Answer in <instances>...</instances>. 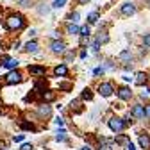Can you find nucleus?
Here are the masks:
<instances>
[{
	"label": "nucleus",
	"mask_w": 150,
	"mask_h": 150,
	"mask_svg": "<svg viewBox=\"0 0 150 150\" xmlns=\"http://www.w3.org/2000/svg\"><path fill=\"white\" fill-rule=\"evenodd\" d=\"M116 95H118V98H122V100H129L130 97H132V91L123 86V88H120V89L116 91Z\"/></svg>",
	"instance_id": "nucleus-7"
},
{
	"label": "nucleus",
	"mask_w": 150,
	"mask_h": 150,
	"mask_svg": "<svg viewBox=\"0 0 150 150\" xmlns=\"http://www.w3.org/2000/svg\"><path fill=\"white\" fill-rule=\"evenodd\" d=\"M77 2H79V4H88L89 0H77Z\"/></svg>",
	"instance_id": "nucleus-39"
},
{
	"label": "nucleus",
	"mask_w": 150,
	"mask_h": 150,
	"mask_svg": "<svg viewBox=\"0 0 150 150\" xmlns=\"http://www.w3.org/2000/svg\"><path fill=\"white\" fill-rule=\"evenodd\" d=\"M139 145L143 148H150V138H148V134H139Z\"/></svg>",
	"instance_id": "nucleus-13"
},
{
	"label": "nucleus",
	"mask_w": 150,
	"mask_h": 150,
	"mask_svg": "<svg viewBox=\"0 0 150 150\" xmlns=\"http://www.w3.org/2000/svg\"><path fill=\"white\" fill-rule=\"evenodd\" d=\"M112 143H115L112 139H109V138H102V139H100V150H107Z\"/></svg>",
	"instance_id": "nucleus-15"
},
{
	"label": "nucleus",
	"mask_w": 150,
	"mask_h": 150,
	"mask_svg": "<svg viewBox=\"0 0 150 150\" xmlns=\"http://www.w3.org/2000/svg\"><path fill=\"white\" fill-rule=\"evenodd\" d=\"M66 32H68V34H71V36H73V34H79V32H81V29H79V27H77V25H75V23H70V25H68V27H66Z\"/></svg>",
	"instance_id": "nucleus-16"
},
{
	"label": "nucleus",
	"mask_w": 150,
	"mask_h": 150,
	"mask_svg": "<svg viewBox=\"0 0 150 150\" xmlns=\"http://www.w3.org/2000/svg\"><path fill=\"white\" fill-rule=\"evenodd\" d=\"M120 13H122L123 16H130V14L136 13V6H134V4H123L122 9H120Z\"/></svg>",
	"instance_id": "nucleus-8"
},
{
	"label": "nucleus",
	"mask_w": 150,
	"mask_h": 150,
	"mask_svg": "<svg viewBox=\"0 0 150 150\" xmlns=\"http://www.w3.org/2000/svg\"><path fill=\"white\" fill-rule=\"evenodd\" d=\"M13 141H14V143H20V141H23V134H18V136H14V138H13Z\"/></svg>",
	"instance_id": "nucleus-33"
},
{
	"label": "nucleus",
	"mask_w": 150,
	"mask_h": 150,
	"mask_svg": "<svg viewBox=\"0 0 150 150\" xmlns=\"http://www.w3.org/2000/svg\"><path fill=\"white\" fill-rule=\"evenodd\" d=\"M130 112H132V116H134V118H139V120L145 118V107H143V105H134Z\"/></svg>",
	"instance_id": "nucleus-9"
},
{
	"label": "nucleus",
	"mask_w": 150,
	"mask_h": 150,
	"mask_svg": "<svg viewBox=\"0 0 150 150\" xmlns=\"http://www.w3.org/2000/svg\"><path fill=\"white\" fill-rule=\"evenodd\" d=\"M77 20H79V13H71V14H70V22H71V23H75Z\"/></svg>",
	"instance_id": "nucleus-30"
},
{
	"label": "nucleus",
	"mask_w": 150,
	"mask_h": 150,
	"mask_svg": "<svg viewBox=\"0 0 150 150\" xmlns=\"http://www.w3.org/2000/svg\"><path fill=\"white\" fill-rule=\"evenodd\" d=\"M88 22H89V23H97V22H98V13H97V11L91 13V14L88 16Z\"/></svg>",
	"instance_id": "nucleus-20"
},
{
	"label": "nucleus",
	"mask_w": 150,
	"mask_h": 150,
	"mask_svg": "<svg viewBox=\"0 0 150 150\" xmlns=\"http://www.w3.org/2000/svg\"><path fill=\"white\" fill-rule=\"evenodd\" d=\"M100 73H104V68H97L95 70V75H100Z\"/></svg>",
	"instance_id": "nucleus-37"
},
{
	"label": "nucleus",
	"mask_w": 150,
	"mask_h": 150,
	"mask_svg": "<svg viewBox=\"0 0 150 150\" xmlns=\"http://www.w3.org/2000/svg\"><path fill=\"white\" fill-rule=\"evenodd\" d=\"M20 125H22V127H23V129H30V130H36V127H34V125H32V123H27V122H22V123H20Z\"/></svg>",
	"instance_id": "nucleus-29"
},
{
	"label": "nucleus",
	"mask_w": 150,
	"mask_h": 150,
	"mask_svg": "<svg viewBox=\"0 0 150 150\" xmlns=\"http://www.w3.org/2000/svg\"><path fill=\"white\" fill-rule=\"evenodd\" d=\"M115 143H116V145H120L122 148H129L130 139H129V136H127V134H118V136L115 138Z\"/></svg>",
	"instance_id": "nucleus-6"
},
{
	"label": "nucleus",
	"mask_w": 150,
	"mask_h": 150,
	"mask_svg": "<svg viewBox=\"0 0 150 150\" xmlns=\"http://www.w3.org/2000/svg\"><path fill=\"white\" fill-rule=\"evenodd\" d=\"M82 150H91V148L89 146H82Z\"/></svg>",
	"instance_id": "nucleus-41"
},
{
	"label": "nucleus",
	"mask_w": 150,
	"mask_h": 150,
	"mask_svg": "<svg viewBox=\"0 0 150 150\" xmlns=\"http://www.w3.org/2000/svg\"><path fill=\"white\" fill-rule=\"evenodd\" d=\"M132 57V54H130V50H123L122 54H120V59L122 61H125V59H130Z\"/></svg>",
	"instance_id": "nucleus-23"
},
{
	"label": "nucleus",
	"mask_w": 150,
	"mask_h": 150,
	"mask_svg": "<svg viewBox=\"0 0 150 150\" xmlns=\"http://www.w3.org/2000/svg\"><path fill=\"white\" fill-rule=\"evenodd\" d=\"M82 98H84V100H91V98H93V93H91V89H88V88H86V89L82 91Z\"/></svg>",
	"instance_id": "nucleus-21"
},
{
	"label": "nucleus",
	"mask_w": 150,
	"mask_h": 150,
	"mask_svg": "<svg viewBox=\"0 0 150 150\" xmlns=\"http://www.w3.org/2000/svg\"><path fill=\"white\" fill-rule=\"evenodd\" d=\"M143 47L145 48H150V34H145L143 36Z\"/></svg>",
	"instance_id": "nucleus-26"
},
{
	"label": "nucleus",
	"mask_w": 150,
	"mask_h": 150,
	"mask_svg": "<svg viewBox=\"0 0 150 150\" xmlns=\"http://www.w3.org/2000/svg\"><path fill=\"white\" fill-rule=\"evenodd\" d=\"M127 150H136V148H134V145H132V143H130V145H129V148H127Z\"/></svg>",
	"instance_id": "nucleus-40"
},
{
	"label": "nucleus",
	"mask_w": 150,
	"mask_h": 150,
	"mask_svg": "<svg viewBox=\"0 0 150 150\" xmlns=\"http://www.w3.org/2000/svg\"><path fill=\"white\" fill-rule=\"evenodd\" d=\"M54 122H55V125H57V127H63V125H64V122H63V118H55Z\"/></svg>",
	"instance_id": "nucleus-34"
},
{
	"label": "nucleus",
	"mask_w": 150,
	"mask_h": 150,
	"mask_svg": "<svg viewBox=\"0 0 150 150\" xmlns=\"http://www.w3.org/2000/svg\"><path fill=\"white\" fill-rule=\"evenodd\" d=\"M23 16L22 14H11L7 20H6V27L9 30H18V29H22L23 27Z\"/></svg>",
	"instance_id": "nucleus-1"
},
{
	"label": "nucleus",
	"mask_w": 150,
	"mask_h": 150,
	"mask_svg": "<svg viewBox=\"0 0 150 150\" xmlns=\"http://www.w3.org/2000/svg\"><path fill=\"white\" fill-rule=\"evenodd\" d=\"M20 150H34V146H32V145H30V143H23V145H22V148H20Z\"/></svg>",
	"instance_id": "nucleus-31"
},
{
	"label": "nucleus",
	"mask_w": 150,
	"mask_h": 150,
	"mask_svg": "<svg viewBox=\"0 0 150 150\" xmlns=\"http://www.w3.org/2000/svg\"><path fill=\"white\" fill-rule=\"evenodd\" d=\"M23 50L29 52V54H36L38 52V43L36 41H29V43H25V48Z\"/></svg>",
	"instance_id": "nucleus-11"
},
{
	"label": "nucleus",
	"mask_w": 150,
	"mask_h": 150,
	"mask_svg": "<svg viewBox=\"0 0 150 150\" xmlns=\"http://www.w3.org/2000/svg\"><path fill=\"white\" fill-rule=\"evenodd\" d=\"M146 4H148V6H150V0H146Z\"/></svg>",
	"instance_id": "nucleus-42"
},
{
	"label": "nucleus",
	"mask_w": 150,
	"mask_h": 150,
	"mask_svg": "<svg viewBox=\"0 0 150 150\" xmlns=\"http://www.w3.org/2000/svg\"><path fill=\"white\" fill-rule=\"evenodd\" d=\"M54 73L57 75V77H66V75H68V68H66V64H59V66H55Z\"/></svg>",
	"instance_id": "nucleus-10"
},
{
	"label": "nucleus",
	"mask_w": 150,
	"mask_h": 150,
	"mask_svg": "<svg viewBox=\"0 0 150 150\" xmlns=\"http://www.w3.org/2000/svg\"><path fill=\"white\" fill-rule=\"evenodd\" d=\"M146 82V75L143 73V71H139L138 75H136V84H145Z\"/></svg>",
	"instance_id": "nucleus-17"
},
{
	"label": "nucleus",
	"mask_w": 150,
	"mask_h": 150,
	"mask_svg": "<svg viewBox=\"0 0 150 150\" xmlns=\"http://www.w3.org/2000/svg\"><path fill=\"white\" fill-rule=\"evenodd\" d=\"M125 125H127V122H123L118 116L109 118V127H111V130H115V132H122V130L125 129Z\"/></svg>",
	"instance_id": "nucleus-2"
},
{
	"label": "nucleus",
	"mask_w": 150,
	"mask_h": 150,
	"mask_svg": "<svg viewBox=\"0 0 150 150\" xmlns=\"http://www.w3.org/2000/svg\"><path fill=\"white\" fill-rule=\"evenodd\" d=\"M145 116H148V118H150V105H146V107H145Z\"/></svg>",
	"instance_id": "nucleus-35"
},
{
	"label": "nucleus",
	"mask_w": 150,
	"mask_h": 150,
	"mask_svg": "<svg viewBox=\"0 0 150 150\" xmlns=\"http://www.w3.org/2000/svg\"><path fill=\"white\" fill-rule=\"evenodd\" d=\"M29 71L32 75H45V68L43 66H29Z\"/></svg>",
	"instance_id": "nucleus-14"
},
{
	"label": "nucleus",
	"mask_w": 150,
	"mask_h": 150,
	"mask_svg": "<svg viewBox=\"0 0 150 150\" xmlns=\"http://www.w3.org/2000/svg\"><path fill=\"white\" fill-rule=\"evenodd\" d=\"M66 4V0H55V2H54V6L52 7H55V9H59V7H63Z\"/></svg>",
	"instance_id": "nucleus-27"
},
{
	"label": "nucleus",
	"mask_w": 150,
	"mask_h": 150,
	"mask_svg": "<svg viewBox=\"0 0 150 150\" xmlns=\"http://www.w3.org/2000/svg\"><path fill=\"white\" fill-rule=\"evenodd\" d=\"M61 89H70V84H59Z\"/></svg>",
	"instance_id": "nucleus-38"
},
{
	"label": "nucleus",
	"mask_w": 150,
	"mask_h": 150,
	"mask_svg": "<svg viewBox=\"0 0 150 150\" xmlns=\"http://www.w3.org/2000/svg\"><path fill=\"white\" fill-rule=\"evenodd\" d=\"M97 40H98L100 43H107V41H109V36H107V32H100V34L97 36Z\"/></svg>",
	"instance_id": "nucleus-19"
},
{
	"label": "nucleus",
	"mask_w": 150,
	"mask_h": 150,
	"mask_svg": "<svg viewBox=\"0 0 150 150\" xmlns=\"http://www.w3.org/2000/svg\"><path fill=\"white\" fill-rule=\"evenodd\" d=\"M112 91H115V88H112L111 82H102V84L98 86V93H100L102 97H111Z\"/></svg>",
	"instance_id": "nucleus-4"
},
{
	"label": "nucleus",
	"mask_w": 150,
	"mask_h": 150,
	"mask_svg": "<svg viewBox=\"0 0 150 150\" xmlns=\"http://www.w3.org/2000/svg\"><path fill=\"white\" fill-rule=\"evenodd\" d=\"M50 48H52L54 54H64V52H66V45H64L63 41H59V40H55V41L50 45Z\"/></svg>",
	"instance_id": "nucleus-5"
},
{
	"label": "nucleus",
	"mask_w": 150,
	"mask_h": 150,
	"mask_svg": "<svg viewBox=\"0 0 150 150\" xmlns=\"http://www.w3.org/2000/svg\"><path fill=\"white\" fill-rule=\"evenodd\" d=\"M23 77H22V73H18L16 70H11L7 75H6V84H18V82H22Z\"/></svg>",
	"instance_id": "nucleus-3"
},
{
	"label": "nucleus",
	"mask_w": 150,
	"mask_h": 150,
	"mask_svg": "<svg viewBox=\"0 0 150 150\" xmlns=\"http://www.w3.org/2000/svg\"><path fill=\"white\" fill-rule=\"evenodd\" d=\"M54 98H55V95H54L52 91H47V93H43V100H45V102H50V100H54Z\"/></svg>",
	"instance_id": "nucleus-22"
},
{
	"label": "nucleus",
	"mask_w": 150,
	"mask_h": 150,
	"mask_svg": "<svg viewBox=\"0 0 150 150\" xmlns=\"http://www.w3.org/2000/svg\"><path fill=\"white\" fill-rule=\"evenodd\" d=\"M40 115H41V116H50V105H47V104L41 105V107H40Z\"/></svg>",
	"instance_id": "nucleus-18"
},
{
	"label": "nucleus",
	"mask_w": 150,
	"mask_h": 150,
	"mask_svg": "<svg viewBox=\"0 0 150 150\" xmlns=\"http://www.w3.org/2000/svg\"><path fill=\"white\" fill-rule=\"evenodd\" d=\"M2 64H4V68H7V70H16V66H18V59H6Z\"/></svg>",
	"instance_id": "nucleus-12"
},
{
	"label": "nucleus",
	"mask_w": 150,
	"mask_h": 150,
	"mask_svg": "<svg viewBox=\"0 0 150 150\" xmlns=\"http://www.w3.org/2000/svg\"><path fill=\"white\" fill-rule=\"evenodd\" d=\"M82 38H89V27L88 25H84V27H81V32H79Z\"/></svg>",
	"instance_id": "nucleus-25"
},
{
	"label": "nucleus",
	"mask_w": 150,
	"mask_h": 150,
	"mask_svg": "<svg viewBox=\"0 0 150 150\" xmlns=\"http://www.w3.org/2000/svg\"><path fill=\"white\" fill-rule=\"evenodd\" d=\"M89 48H91V52H95V54H97L98 48H100V41H98V40H97V41H93V43L89 45Z\"/></svg>",
	"instance_id": "nucleus-24"
},
{
	"label": "nucleus",
	"mask_w": 150,
	"mask_h": 150,
	"mask_svg": "<svg viewBox=\"0 0 150 150\" xmlns=\"http://www.w3.org/2000/svg\"><path fill=\"white\" fill-rule=\"evenodd\" d=\"M55 139H57V141H64V139H66V132H64V130H61V132H57V136H55Z\"/></svg>",
	"instance_id": "nucleus-28"
},
{
	"label": "nucleus",
	"mask_w": 150,
	"mask_h": 150,
	"mask_svg": "<svg viewBox=\"0 0 150 150\" xmlns=\"http://www.w3.org/2000/svg\"><path fill=\"white\" fill-rule=\"evenodd\" d=\"M48 11H50V9H48V7H40V13H41V14H43V13H45V14H47V13H48Z\"/></svg>",
	"instance_id": "nucleus-36"
},
{
	"label": "nucleus",
	"mask_w": 150,
	"mask_h": 150,
	"mask_svg": "<svg viewBox=\"0 0 150 150\" xmlns=\"http://www.w3.org/2000/svg\"><path fill=\"white\" fill-rule=\"evenodd\" d=\"M73 57H75V54H73V52H66V63H70Z\"/></svg>",
	"instance_id": "nucleus-32"
}]
</instances>
